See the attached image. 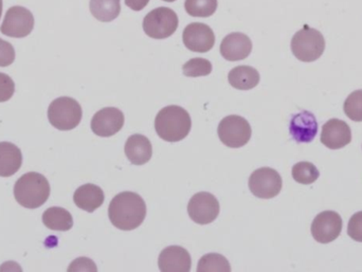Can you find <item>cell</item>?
Returning a JSON list of instances; mask_svg holds the SVG:
<instances>
[{"label": "cell", "instance_id": "7a4b0ae2", "mask_svg": "<svg viewBox=\"0 0 362 272\" xmlns=\"http://www.w3.org/2000/svg\"><path fill=\"white\" fill-rule=\"evenodd\" d=\"M192 127L191 117L185 108L170 105L163 108L155 119L157 135L167 142H180L187 137Z\"/></svg>", "mask_w": 362, "mask_h": 272}, {"label": "cell", "instance_id": "5bb4252c", "mask_svg": "<svg viewBox=\"0 0 362 272\" xmlns=\"http://www.w3.org/2000/svg\"><path fill=\"white\" fill-rule=\"evenodd\" d=\"M352 141V131L348 123L339 119H331L322 127L321 142L331 150L346 148Z\"/></svg>", "mask_w": 362, "mask_h": 272}, {"label": "cell", "instance_id": "e575fe53", "mask_svg": "<svg viewBox=\"0 0 362 272\" xmlns=\"http://www.w3.org/2000/svg\"><path fill=\"white\" fill-rule=\"evenodd\" d=\"M163 1L174 2V1H176V0H163Z\"/></svg>", "mask_w": 362, "mask_h": 272}, {"label": "cell", "instance_id": "8fae6325", "mask_svg": "<svg viewBox=\"0 0 362 272\" xmlns=\"http://www.w3.org/2000/svg\"><path fill=\"white\" fill-rule=\"evenodd\" d=\"M342 218L337 212L323 211L315 218L312 224V235L315 241L329 244L341 235Z\"/></svg>", "mask_w": 362, "mask_h": 272}, {"label": "cell", "instance_id": "836d02e7", "mask_svg": "<svg viewBox=\"0 0 362 272\" xmlns=\"http://www.w3.org/2000/svg\"><path fill=\"white\" fill-rule=\"evenodd\" d=\"M2 6H4V4H2V0H0V18H1Z\"/></svg>", "mask_w": 362, "mask_h": 272}, {"label": "cell", "instance_id": "30bf717a", "mask_svg": "<svg viewBox=\"0 0 362 272\" xmlns=\"http://www.w3.org/2000/svg\"><path fill=\"white\" fill-rule=\"evenodd\" d=\"M34 28L33 14L21 6L8 8L0 31L8 37L23 38L29 35Z\"/></svg>", "mask_w": 362, "mask_h": 272}, {"label": "cell", "instance_id": "7402d4cb", "mask_svg": "<svg viewBox=\"0 0 362 272\" xmlns=\"http://www.w3.org/2000/svg\"><path fill=\"white\" fill-rule=\"evenodd\" d=\"M42 223L47 228L54 231H69L74 227V218L64 208H49L42 214Z\"/></svg>", "mask_w": 362, "mask_h": 272}, {"label": "cell", "instance_id": "8992f818", "mask_svg": "<svg viewBox=\"0 0 362 272\" xmlns=\"http://www.w3.org/2000/svg\"><path fill=\"white\" fill-rule=\"evenodd\" d=\"M178 23L177 14L172 8L160 6L144 17V30L150 37L165 40L175 33Z\"/></svg>", "mask_w": 362, "mask_h": 272}, {"label": "cell", "instance_id": "ac0fdd59", "mask_svg": "<svg viewBox=\"0 0 362 272\" xmlns=\"http://www.w3.org/2000/svg\"><path fill=\"white\" fill-rule=\"evenodd\" d=\"M124 152L132 165H144L152 158V143L146 136L136 134L127 139Z\"/></svg>", "mask_w": 362, "mask_h": 272}, {"label": "cell", "instance_id": "52a82bcc", "mask_svg": "<svg viewBox=\"0 0 362 272\" xmlns=\"http://www.w3.org/2000/svg\"><path fill=\"white\" fill-rule=\"evenodd\" d=\"M217 134L221 141L228 148H240L248 143L252 131L246 119L232 114L221 121Z\"/></svg>", "mask_w": 362, "mask_h": 272}, {"label": "cell", "instance_id": "d6986e66", "mask_svg": "<svg viewBox=\"0 0 362 272\" xmlns=\"http://www.w3.org/2000/svg\"><path fill=\"white\" fill-rule=\"evenodd\" d=\"M105 201V194L100 187L93 184L81 186L74 192V201L76 207L93 213L99 209Z\"/></svg>", "mask_w": 362, "mask_h": 272}, {"label": "cell", "instance_id": "7c38bea8", "mask_svg": "<svg viewBox=\"0 0 362 272\" xmlns=\"http://www.w3.org/2000/svg\"><path fill=\"white\" fill-rule=\"evenodd\" d=\"M182 40L189 50L206 53L214 47L215 34L206 23H192L183 30Z\"/></svg>", "mask_w": 362, "mask_h": 272}, {"label": "cell", "instance_id": "2e32d148", "mask_svg": "<svg viewBox=\"0 0 362 272\" xmlns=\"http://www.w3.org/2000/svg\"><path fill=\"white\" fill-rule=\"evenodd\" d=\"M252 51V42L244 33L234 32L228 34L221 44V54L230 61L247 59Z\"/></svg>", "mask_w": 362, "mask_h": 272}, {"label": "cell", "instance_id": "4fadbf2b", "mask_svg": "<svg viewBox=\"0 0 362 272\" xmlns=\"http://www.w3.org/2000/svg\"><path fill=\"white\" fill-rule=\"evenodd\" d=\"M124 114L116 107L99 110L91 120V131L99 137L108 138L116 135L124 125Z\"/></svg>", "mask_w": 362, "mask_h": 272}, {"label": "cell", "instance_id": "d4e9b609", "mask_svg": "<svg viewBox=\"0 0 362 272\" xmlns=\"http://www.w3.org/2000/svg\"><path fill=\"white\" fill-rule=\"evenodd\" d=\"M291 174L298 184H305V186L314 184L320 177V172L317 169L316 165L308 161H302L293 165Z\"/></svg>", "mask_w": 362, "mask_h": 272}, {"label": "cell", "instance_id": "ffe728a7", "mask_svg": "<svg viewBox=\"0 0 362 272\" xmlns=\"http://www.w3.org/2000/svg\"><path fill=\"white\" fill-rule=\"evenodd\" d=\"M23 165V154L15 144L0 142V177H11Z\"/></svg>", "mask_w": 362, "mask_h": 272}, {"label": "cell", "instance_id": "9c48e42d", "mask_svg": "<svg viewBox=\"0 0 362 272\" xmlns=\"http://www.w3.org/2000/svg\"><path fill=\"white\" fill-rule=\"evenodd\" d=\"M221 207L214 195L208 192H200L189 199L187 213L189 218L198 225H208L218 218Z\"/></svg>", "mask_w": 362, "mask_h": 272}, {"label": "cell", "instance_id": "3957f363", "mask_svg": "<svg viewBox=\"0 0 362 272\" xmlns=\"http://www.w3.org/2000/svg\"><path fill=\"white\" fill-rule=\"evenodd\" d=\"M50 184L42 174L30 172L21 176L14 186L17 203L27 209L42 207L50 196Z\"/></svg>", "mask_w": 362, "mask_h": 272}, {"label": "cell", "instance_id": "603a6c76", "mask_svg": "<svg viewBox=\"0 0 362 272\" xmlns=\"http://www.w3.org/2000/svg\"><path fill=\"white\" fill-rule=\"evenodd\" d=\"M91 14L103 23L115 20L121 12L120 0H90Z\"/></svg>", "mask_w": 362, "mask_h": 272}, {"label": "cell", "instance_id": "4dcf8cb0", "mask_svg": "<svg viewBox=\"0 0 362 272\" xmlns=\"http://www.w3.org/2000/svg\"><path fill=\"white\" fill-rule=\"evenodd\" d=\"M15 61L14 47L0 38V67H8Z\"/></svg>", "mask_w": 362, "mask_h": 272}, {"label": "cell", "instance_id": "9a60e30c", "mask_svg": "<svg viewBox=\"0 0 362 272\" xmlns=\"http://www.w3.org/2000/svg\"><path fill=\"white\" fill-rule=\"evenodd\" d=\"M318 129L316 117L308 110L293 114L289 123V133L298 143H310L318 134Z\"/></svg>", "mask_w": 362, "mask_h": 272}, {"label": "cell", "instance_id": "d6a6232c", "mask_svg": "<svg viewBox=\"0 0 362 272\" xmlns=\"http://www.w3.org/2000/svg\"><path fill=\"white\" fill-rule=\"evenodd\" d=\"M150 0H125V4L134 11H141L148 6Z\"/></svg>", "mask_w": 362, "mask_h": 272}, {"label": "cell", "instance_id": "cb8c5ba5", "mask_svg": "<svg viewBox=\"0 0 362 272\" xmlns=\"http://www.w3.org/2000/svg\"><path fill=\"white\" fill-rule=\"evenodd\" d=\"M230 272L231 266L225 256L218 254H209L198 262L197 272Z\"/></svg>", "mask_w": 362, "mask_h": 272}, {"label": "cell", "instance_id": "277c9868", "mask_svg": "<svg viewBox=\"0 0 362 272\" xmlns=\"http://www.w3.org/2000/svg\"><path fill=\"white\" fill-rule=\"evenodd\" d=\"M291 46L293 54L299 61L312 63L320 59L325 52V36L318 30L305 25L293 35Z\"/></svg>", "mask_w": 362, "mask_h": 272}, {"label": "cell", "instance_id": "44dd1931", "mask_svg": "<svg viewBox=\"0 0 362 272\" xmlns=\"http://www.w3.org/2000/svg\"><path fill=\"white\" fill-rule=\"evenodd\" d=\"M259 71L250 66H238L229 72L228 80L233 88L238 90H250L259 83Z\"/></svg>", "mask_w": 362, "mask_h": 272}, {"label": "cell", "instance_id": "4316f807", "mask_svg": "<svg viewBox=\"0 0 362 272\" xmlns=\"http://www.w3.org/2000/svg\"><path fill=\"white\" fill-rule=\"evenodd\" d=\"M212 64L208 59L202 57L189 59L183 65L182 72L189 78H198V76H206L212 72Z\"/></svg>", "mask_w": 362, "mask_h": 272}, {"label": "cell", "instance_id": "5b68a950", "mask_svg": "<svg viewBox=\"0 0 362 272\" xmlns=\"http://www.w3.org/2000/svg\"><path fill=\"white\" fill-rule=\"evenodd\" d=\"M82 117V107L72 97H57L48 108L49 122L59 131L76 129L80 124Z\"/></svg>", "mask_w": 362, "mask_h": 272}, {"label": "cell", "instance_id": "6da1fadb", "mask_svg": "<svg viewBox=\"0 0 362 272\" xmlns=\"http://www.w3.org/2000/svg\"><path fill=\"white\" fill-rule=\"evenodd\" d=\"M146 205L137 193L122 192L110 201L108 218L116 228L132 231L139 228L146 220Z\"/></svg>", "mask_w": 362, "mask_h": 272}, {"label": "cell", "instance_id": "83f0119b", "mask_svg": "<svg viewBox=\"0 0 362 272\" xmlns=\"http://www.w3.org/2000/svg\"><path fill=\"white\" fill-rule=\"evenodd\" d=\"M344 114L355 122H362V89L354 91L346 97L344 105Z\"/></svg>", "mask_w": 362, "mask_h": 272}, {"label": "cell", "instance_id": "e0dca14e", "mask_svg": "<svg viewBox=\"0 0 362 272\" xmlns=\"http://www.w3.org/2000/svg\"><path fill=\"white\" fill-rule=\"evenodd\" d=\"M158 266L163 272H189L192 267L191 256L180 246H170L161 252Z\"/></svg>", "mask_w": 362, "mask_h": 272}, {"label": "cell", "instance_id": "f546056e", "mask_svg": "<svg viewBox=\"0 0 362 272\" xmlns=\"http://www.w3.org/2000/svg\"><path fill=\"white\" fill-rule=\"evenodd\" d=\"M348 235L354 241L362 243V211L357 212L349 223Z\"/></svg>", "mask_w": 362, "mask_h": 272}, {"label": "cell", "instance_id": "1f68e13d", "mask_svg": "<svg viewBox=\"0 0 362 272\" xmlns=\"http://www.w3.org/2000/svg\"><path fill=\"white\" fill-rule=\"evenodd\" d=\"M68 271H98L97 266L93 260L87 258L76 259L70 265Z\"/></svg>", "mask_w": 362, "mask_h": 272}, {"label": "cell", "instance_id": "ba28073f", "mask_svg": "<svg viewBox=\"0 0 362 272\" xmlns=\"http://www.w3.org/2000/svg\"><path fill=\"white\" fill-rule=\"evenodd\" d=\"M282 186V177L272 167L255 170L249 178V189L257 199H274L280 194Z\"/></svg>", "mask_w": 362, "mask_h": 272}, {"label": "cell", "instance_id": "484cf974", "mask_svg": "<svg viewBox=\"0 0 362 272\" xmlns=\"http://www.w3.org/2000/svg\"><path fill=\"white\" fill-rule=\"evenodd\" d=\"M185 8L193 17H210L217 8V0H185Z\"/></svg>", "mask_w": 362, "mask_h": 272}, {"label": "cell", "instance_id": "f1b7e54d", "mask_svg": "<svg viewBox=\"0 0 362 272\" xmlns=\"http://www.w3.org/2000/svg\"><path fill=\"white\" fill-rule=\"evenodd\" d=\"M15 83L8 74L0 72V103L8 101L14 95Z\"/></svg>", "mask_w": 362, "mask_h": 272}]
</instances>
